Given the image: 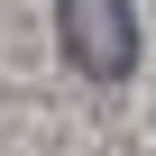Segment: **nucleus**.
<instances>
[{"instance_id":"obj_1","label":"nucleus","mask_w":156,"mask_h":156,"mask_svg":"<svg viewBox=\"0 0 156 156\" xmlns=\"http://www.w3.org/2000/svg\"><path fill=\"white\" fill-rule=\"evenodd\" d=\"M55 28H64V55L83 64L92 83H119V73L138 64V19H129V0H64Z\"/></svg>"}]
</instances>
